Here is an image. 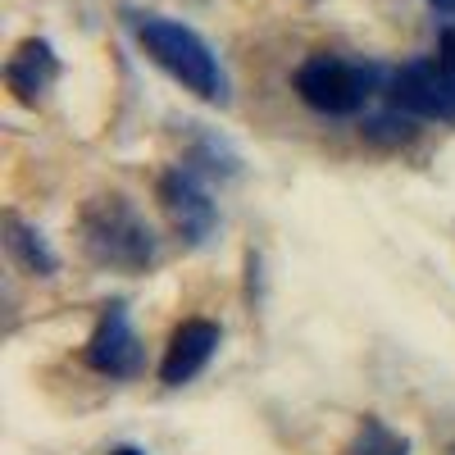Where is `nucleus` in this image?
I'll use <instances>...</instances> for the list:
<instances>
[{
	"instance_id": "nucleus-1",
	"label": "nucleus",
	"mask_w": 455,
	"mask_h": 455,
	"mask_svg": "<svg viewBox=\"0 0 455 455\" xmlns=\"http://www.w3.org/2000/svg\"><path fill=\"white\" fill-rule=\"evenodd\" d=\"M78 246L92 264L114 274H146L160 264V237L146 223V214L119 196H92L78 214Z\"/></svg>"
},
{
	"instance_id": "nucleus-2",
	"label": "nucleus",
	"mask_w": 455,
	"mask_h": 455,
	"mask_svg": "<svg viewBox=\"0 0 455 455\" xmlns=\"http://www.w3.org/2000/svg\"><path fill=\"white\" fill-rule=\"evenodd\" d=\"M132 32H137V46L146 51V60L164 68L182 92H192L205 105H228V73L196 28L164 19V14H137Z\"/></svg>"
},
{
	"instance_id": "nucleus-3",
	"label": "nucleus",
	"mask_w": 455,
	"mask_h": 455,
	"mask_svg": "<svg viewBox=\"0 0 455 455\" xmlns=\"http://www.w3.org/2000/svg\"><path fill=\"white\" fill-rule=\"evenodd\" d=\"M387 78L392 73L383 64H360V60H341V55L319 51L310 60H300V68L291 73V87L315 114L351 119L378 92H387Z\"/></svg>"
},
{
	"instance_id": "nucleus-4",
	"label": "nucleus",
	"mask_w": 455,
	"mask_h": 455,
	"mask_svg": "<svg viewBox=\"0 0 455 455\" xmlns=\"http://www.w3.org/2000/svg\"><path fill=\"white\" fill-rule=\"evenodd\" d=\"M387 105L424 124H455V73L437 55L405 60L387 78Z\"/></svg>"
},
{
	"instance_id": "nucleus-5",
	"label": "nucleus",
	"mask_w": 455,
	"mask_h": 455,
	"mask_svg": "<svg viewBox=\"0 0 455 455\" xmlns=\"http://www.w3.org/2000/svg\"><path fill=\"white\" fill-rule=\"evenodd\" d=\"M156 196H160V205H164V214H169V223H173V233H178L187 246H205V242L214 237L219 205L210 201V192H205V182H201L196 169L178 164V169L160 173Z\"/></svg>"
},
{
	"instance_id": "nucleus-6",
	"label": "nucleus",
	"mask_w": 455,
	"mask_h": 455,
	"mask_svg": "<svg viewBox=\"0 0 455 455\" xmlns=\"http://www.w3.org/2000/svg\"><path fill=\"white\" fill-rule=\"evenodd\" d=\"M83 360H87V369H96L105 378H132L141 369V337L128 323V306H119V300L105 306L100 323L92 328L87 347H83Z\"/></svg>"
},
{
	"instance_id": "nucleus-7",
	"label": "nucleus",
	"mask_w": 455,
	"mask_h": 455,
	"mask_svg": "<svg viewBox=\"0 0 455 455\" xmlns=\"http://www.w3.org/2000/svg\"><path fill=\"white\" fill-rule=\"evenodd\" d=\"M223 341V328L214 319H182L173 332H169V347H164V360H160V383L164 387H182L214 360Z\"/></svg>"
},
{
	"instance_id": "nucleus-8",
	"label": "nucleus",
	"mask_w": 455,
	"mask_h": 455,
	"mask_svg": "<svg viewBox=\"0 0 455 455\" xmlns=\"http://www.w3.org/2000/svg\"><path fill=\"white\" fill-rule=\"evenodd\" d=\"M60 73H64V64H60V55L46 36H23L14 46V55L5 60V87L14 92L19 105L36 109L51 96V87L60 83Z\"/></svg>"
},
{
	"instance_id": "nucleus-9",
	"label": "nucleus",
	"mask_w": 455,
	"mask_h": 455,
	"mask_svg": "<svg viewBox=\"0 0 455 455\" xmlns=\"http://www.w3.org/2000/svg\"><path fill=\"white\" fill-rule=\"evenodd\" d=\"M5 246H10V259L23 274H32V278H55L60 274V255L46 242V233L23 223V219H14V214L5 219Z\"/></svg>"
},
{
	"instance_id": "nucleus-10",
	"label": "nucleus",
	"mask_w": 455,
	"mask_h": 455,
	"mask_svg": "<svg viewBox=\"0 0 455 455\" xmlns=\"http://www.w3.org/2000/svg\"><path fill=\"white\" fill-rule=\"evenodd\" d=\"M187 169H196L201 178H237L242 173V156L223 137L196 132V146H192V156H187Z\"/></svg>"
},
{
	"instance_id": "nucleus-11",
	"label": "nucleus",
	"mask_w": 455,
	"mask_h": 455,
	"mask_svg": "<svg viewBox=\"0 0 455 455\" xmlns=\"http://www.w3.org/2000/svg\"><path fill=\"white\" fill-rule=\"evenodd\" d=\"M419 124L424 119H414V114H405V109H396V105H387L383 114H373V119H364V141H373V146H410L414 137H419Z\"/></svg>"
},
{
	"instance_id": "nucleus-12",
	"label": "nucleus",
	"mask_w": 455,
	"mask_h": 455,
	"mask_svg": "<svg viewBox=\"0 0 455 455\" xmlns=\"http://www.w3.org/2000/svg\"><path fill=\"white\" fill-rule=\"evenodd\" d=\"M347 455H410V442L401 433H392L378 414H364L351 446H347Z\"/></svg>"
},
{
	"instance_id": "nucleus-13",
	"label": "nucleus",
	"mask_w": 455,
	"mask_h": 455,
	"mask_svg": "<svg viewBox=\"0 0 455 455\" xmlns=\"http://www.w3.org/2000/svg\"><path fill=\"white\" fill-rule=\"evenodd\" d=\"M428 5H433L437 14H455V0H428Z\"/></svg>"
},
{
	"instance_id": "nucleus-14",
	"label": "nucleus",
	"mask_w": 455,
	"mask_h": 455,
	"mask_svg": "<svg viewBox=\"0 0 455 455\" xmlns=\"http://www.w3.org/2000/svg\"><path fill=\"white\" fill-rule=\"evenodd\" d=\"M109 455H146V451H141V446H114Z\"/></svg>"
},
{
	"instance_id": "nucleus-15",
	"label": "nucleus",
	"mask_w": 455,
	"mask_h": 455,
	"mask_svg": "<svg viewBox=\"0 0 455 455\" xmlns=\"http://www.w3.org/2000/svg\"><path fill=\"white\" fill-rule=\"evenodd\" d=\"M451 455H455V451H451Z\"/></svg>"
}]
</instances>
